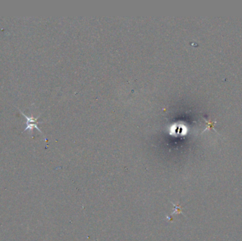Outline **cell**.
<instances>
[{
  "label": "cell",
  "instance_id": "obj_1",
  "mask_svg": "<svg viewBox=\"0 0 242 241\" xmlns=\"http://www.w3.org/2000/svg\"><path fill=\"white\" fill-rule=\"evenodd\" d=\"M19 111L21 112L22 115H24V116L26 117V127L24 130V131H27V130H29L30 131H31L32 129H33V128H36L38 131H40V132L42 133V131L40 130V129L38 126V125L39 124V123L41 122H38V118H39V116H38L37 118H34V117H33L27 116V115L24 114V113L22 112L21 110H19Z\"/></svg>",
  "mask_w": 242,
  "mask_h": 241
}]
</instances>
